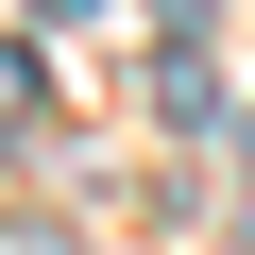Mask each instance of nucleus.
Returning <instances> with one entry per match:
<instances>
[{"label":"nucleus","mask_w":255,"mask_h":255,"mask_svg":"<svg viewBox=\"0 0 255 255\" xmlns=\"http://www.w3.org/2000/svg\"><path fill=\"white\" fill-rule=\"evenodd\" d=\"M0 119H34V51H0Z\"/></svg>","instance_id":"obj_1"}]
</instances>
